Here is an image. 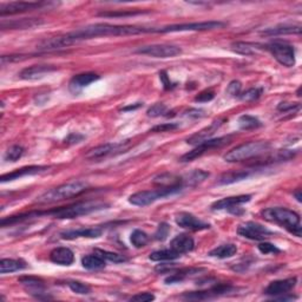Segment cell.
<instances>
[{
  "label": "cell",
  "mask_w": 302,
  "mask_h": 302,
  "mask_svg": "<svg viewBox=\"0 0 302 302\" xmlns=\"http://www.w3.org/2000/svg\"><path fill=\"white\" fill-rule=\"evenodd\" d=\"M143 33H157V27L98 23L79 28L77 31L70 32V33H66L64 36H58V37L45 39V41L38 44L37 49L41 51H54L92 38L111 37V36L119 37V36H136Z\"/></svg>",
  "instance_id": "cell-1"
},
{
  "label": "cell",
  "mask_w": 302,
  "mask_h": 302,
  "mask_svg": "<svg viewBox=\"0 0 302 302\" xmlns=\"http://www.w3.org/2000/svg\"><path fill=\"white\" fill-rule=\"evenodd\" d=\"M107 208H109V205L103 201H83L66 207H60V208L45 210V212H37L36 210V212L5 217L2 220V224L3 227H10V225L21 223V222L25 221H31L33 218H39L43 216H51L59 218V220H71V218H77L96 212H100V210Z\"/></svg>",
  "instance_id": "cell-2"
},
{
  "label": "cell",
  "mask_w": 302,
  "mask_h": 302,
  "mask_svg": "<svg viewBox=\"0 0 302 302\" xmlns=\"http://www.w3.org/2000/svg\"><path fill=\"white\" fill-rule=\"evenodd\" d=\"M87 188H89V183L85 181H70L68 183L58 185V187L44 192L37 198V203H39V205H50V203L61 202L65 201V199L77 197V196L82 195L83 192H85Z\"/></svg>",
  "instance_id": "cell-3"
},
{
  "label": "cell",
  "mask_w": 302,
  "mask_h": 302,
  "mask_svg": "<svg viewBox=\"0 0 302 302\" xmlns=\"http://www.w3.org/2000/svg\"><path fill=\"white\" fill-rule=\"evenodd\" d=\"M262 216L265 221L272 222L286 229L290 234L295 235L296 238H301L302 227L301 218L299 214H296L293 210L281 208V207H275V208H267L262 212Z\"/></svg>",
  "instance_id": "cell-4"
},
{
  "label": "cell",
  "mask_w": 302,
  "mask_h": 302,
  "mask_svg": "<svg viewBox=\"0 0 302 302\" xmlns=\"http://www.w3.org/2000/svg\"><path fill=\"white\" fill-rule=\"evenodd\" d=\"M271 149V143L268 142H249L239 145L224 155V159L229 163H236L242 161H248L250 158L260 157Z\"/></svg>",
  "instance_id": "cell-5"
},
{
  "label": "cell",
  "mask_w": 302,
  "mask_h": 302,
  "mask_svg": "<svg viewBox=\"0 0 302 302\" xmlns=\"http://www.w3.org/2000/svg\"><path fill=\"white\" fill-rule=\"evenodd\" d=\"M183 190V187L181 185H175V187H158L155 190H144L138 191L136 194H132L129 197L130 205L137 207H147L149 205L158 201V199L168 197L174 194H177Z\"/></svg>",
  "instance_id": "cell-6"
},
{
  "label": "cell",
  "mask_w": 302,
  "mask_h": 302,
  "mask_svg": "<svg viewBox=\"0 0 302 302\" xmlns=\"http://www.w3.org/2000/svg\"><path fill=\"white\" fill-rule=\"evenodd\" d=\"M265 49L283 66L293 68L295 65V49L290 44L281 41H275L265 45Z\"/></svg>",
  "instance_id": "cell-7"
},
{
  "label": "cell",
  "mask_w": 302,
  "mask_h": 302,
  "mask_svg": "<svg viewBox=\"0 0 302 302\" xmlns=\"http://www.w3.org/2000/svg\"><path fill=\"white\" fill-rule=\"evenodd\" d=\"M223 21L210 20L201 21V23H187V24H176L168 25V26L157 27V33H173V32H187V31H209L222 28L225 26Z\"/></svg>",
  "instance_id": "cell-8"
},
{
  "label": "cell",
  "mask_w": 302,
  "mask_h": 302,
  "mask_svg": "<svg viewBox=\"0 0 302 302\" xmlns=\"http://www.w3.org/2000/svg\"><path fill=\"white\" fill-rule=\"evenodd\" d=\"M231 140V136H223V137H218V138H210V140H207L202 143H199L196 145V148L194 150L187 152V154L183 155L181 157L180 161L181 162H191L196 159L197 157H201L202 155H205L207 151L212 150V149L215 148H221L223 147L224 144H227L229 141Z\"/></svg>",
  "instance_id": "cell-9"
},
{
  "label": "cell",
  "mask_w": 302,
  "mask_h": 302,
  "mask_svg": "<svg viewBox=\"0 0 302 302\" xmlns=\"http://www.w3.org/2000/svg\"><path fill=\"white\" fill-rule=\"evenodd\" d=\"M135 52L154 58H173L181 54L182 49L180 46L169 45V44H154V45L138 47Z\"/></svg>",
  "instance_id": "cell-10"
},
{
  "label": "cell",
  "mask_w": 302,
  "mask_h": 302,
  "mask_svg": "<svg viewBox=\"0 0 302 302\" xmlns=\"http://www.w3.org/2000/svg\"><path fill=\"white\" fill-rule=\"evenodd\" d=\"M252 199V195H240L232 196V197H225L214 202L210 209L213 212H220V210H227V212L234 214V215H241L245 210L239 208V206L248 203Z\"/></svg>",
  "instance_id": "cell-11"
},
{
  "label": "cell",
  "mask_w": 302,
  "mask_h": 302,
  "mask_svg": "<svg viewBox=\"0 0 302 302\" xmlns=\"http://www.w3.org/2000/svg\"><path fill=\"white\" fill-rule=\"evenodd\" d=\"M238 234L242 238L253 240V241H263V240L274 235V232L269 230L264 225L257 223V222L250 221L239 225Z\"/></svg>",
  "instance_id": "cell-12"
},
{
  "label": "cell",
  "mask_w": 302,
  "mask_h": 302,
  "mask_svg": "<svg viewBox=\"0 0 302 302\" xmlns=\"http://www.w3.org/2000/svg\"><path fill=\"white\" fill-rule=\"evenodd\" d=\"M49 3H42V2H12L2 4L0 6V16H12V14L24 13L27 11H33L42 9L44 6H49Z\"/></svg>",
  "instance_id": "cell-13"
},
{
  "label": "cell",
  "mask_w": 302,
  "mask_h": 302,
  "mask_svg": "<svg viewBox=\"0 0 302 302\" xmlns=\"http://www.w3.org/2000/svg\"><path fill=\"white\" fill-rule=\"evenodd\" d=\"M232 290H234V288L230 285H216L207 290L184 293L182 297L185 300H208L213 299V297L227 295V294L231 293Z\"/></svg>",
  "instance_id": "cell-14"
},
{
  "label": "cell",
  "mask_w": 302,
  "mask_h": 302,
  "mask_svg": "<svg viewBox=\"0 0 302 302\" xmlns=\"http://www.w3.org/2000/svg\"><path fill=\"white\" fill-rule=\"evenodd\" d=\"M129 145V141L119 142V143H107L99 147L92 149L86 154L87 159H100L108 156L119 154V152L124 151Z\"/></svg>",
  "instance_id": "cell-15"
},
{
  "label": "cell",
  "mask_w": 302,
  "mask_h": 302,
  "mask_svg": "<svg viewBox=\"0 0 302 302\" xmlns=\"http://www.w3.org/2000/svg\"><path fill=\"white\" fill-rule=\"evenodd\" d=\"M175 221H176L177 225H180L181 228L187 229V230H191V231L206 230V229L210 228L209 223L199 220L198 217H196L190 213L184 212V213L177 214L176 217H175Z\"/></svg>",
  "instance_id": "cell-16"
},
{
  "label": "cell",
  "mask_w": 302,
  "mask_h": 302,
  "mask_svg": "<svg viewBox=\"0 0 302 302\" xmlns=\"http://www.w3.org/2000/svg\"><path fill=\"white\" fill-rule=\"evenodd\" d=\"M296 278L276 280V281L269 283L267 288L264 289V294L265 295L273 296L274 299L282 295H287V294H289L290 290L296 286Z\"/></svg>",
  "instance_id": "cell-17"
},
{
  "label": "cell",
  "mask_w": 302,
  "mask_h": 302,
  "mask_svg": "<svg viewBox=\"0 0 302 302\" xmlns=\"http://www.w3.org/2000/svg\"><path fill=\"white\" fill-rule=\"evenodd\" d=\"M19 282L24 286V288L27 290V293L33 295L36 299H46V297L43 295L50 297L47 295V293H45V282H44L42 279L36 278V276H23V278L19 279Z\"/></svg>",
  "instance_id": "cell-18"
},
{
  "label": "cell",
  "mask_w": 302,
  "mask_h": 302,
  "mask_svg": "<svg viewBox=\"0 0 302 302\" xmlns=\"http://www.w3.org/2000/svg\"><path fill=\"white\" fill-rule=\"evenodd\" d=\"M103 234V228L97 225V227H89V228H78V229H71V230L61 231L59 234V238L61 240H76V239H97Z\"/></svg>",
  "instance_id": "cell-19"
},
{
  "label": "cell",
  "mask_w": 302,
  "mask_h": 302,
  "mask_svg": "<svg viewBox=\"0 0 302 302\" xmlns=\"http://www.w3.org/2000/svg\"><path fill=\"white\" fill-rule=\"evenodd\" d=\"M56 70L57 69L53 65H32L30 68H25L24 70H21L19 77L24 81H37Z\"/></svg>",
  "instance_id": "cell-20"
},
{
  "label": "cell",
  "mask_w": 302,
  "mask_h": 302,
  "mask_svg": "<svg viewBox=\"0 0 302 302\" xmlns=\"http://www.w3.org/2000/svg\"><path fill=\"white\" fill-rule=\"evenodd\" d=\"M50 166L46 165H30V166H24V168L17 169L12 173L5 174L3 175L2 178H0V182L2 183H6V182H11L14 180H19L21 177L25 176H32V175H37V174H42L44 172H46Z\"/></svg>",
  "instance_id": "cell-21"
},
{
  "label": "cell",
  "mask_w": 302,
  "mask_h": 302,
  "mask_svg": "<svg viewBox=\"0 0 302 302\" xmlns=\"http://www.w3.org/2000/svg\"><path fill=\"white\" fill-rule=\"evenodd\" d=\"M224 121L225 119H218V121H214L210 125L206 126L205 129L199 130L198 132H196L195 135H192V136L189 137L187 140V143L191 144V145H197L207 140H210L213 135L221 128V125L223 124Z\"/></svg>",
  "instance_id": "cell-22"
},
{
  "label": "cell",
  "mask_w": 302,
  "mask_h": 302,
  "mask_svg": "<svg viewBox=\"0 0 302 302\" xmlns=\"http://www.w3.org/2000/svg\"><path fill=\"white\" fill-rule=\"evenodd\" d=\"M44 24V21L39 18H23V19H14L10 21H2V28H11V30H27Z\"/></svg>",
  "instance_id": "cell-23"
},
{
  "label": "cell",
  "mask_w": 302,
  "mask_h": 302,
  "mask_svg": "<svg viewBox=\"0 0 302 302\" xmlns=\"http://www.w3.org/2000/svg\"><path fill=\"white\" fill-rule=\"evenodd\" d=\"M98 79H99V76L96 74H92V72L77 75L70 81L69 89H70L72 93H79L83 89H84V87L90 85L91 83L98 81Z\"/></svg>",
  "instance_id": "cell-24"
},
{
  "label": "cell",
  "mask_w": 302,
  "mask_h": 302,
  "mask_svg": "<svg viewBox=\"0 0 302 302\" xmlns=\"http://www.w3.org/2000/svg\"><path fill=\"white\" fill-rule=\"evenodd\" d=\"M50 260L59 265H71L75 261V254L66 247H58L50 253Z\"/></svg>",
  "instance_id": "cell-25"
},
{
  "label": "cell",
  "mask_w": 302,
  "mask_h": 302,
  "mask_svg": "<svg viewBox=\"0 0 302 302\" xmlns=\"http://www.w3.org/2000/svg\"><path fill=\"white\" fill-rule=\"evenodd\" d=\"M170 246H172V248L175 252L182 255V254H187L191 252V250L195 248V241L194 239L188 234H180L175 236L172 243H170Z\"/></svg>",
  "instance_id": "cell-26"
},
{
  "label": "cell",
  "mask_w": 302,
  "mask_h": 302,
  "mask_svg": "<svg viewBox=\"0 0 302 302\" xmlns=\"http://www.w3.org/2000/svg\"><path fill=\"white\" fill-rule=\"evenodd\" d=\"M252 175H253V172H250V170H241V172H232V173L223 174L220 177V180H218V184L227 185V184L236 183V182L247 180V178L252 176Z\"/></svg>",
  "instance_id": "cell-27"
},
{
  "label": "cell",
  "mask_w": 302,
  "mask_h": 302,
  "mask_svg": "<svg viewBox=\"0 0 302 302\" xmlns=\"http://www.w3.org/2000/svg\"><path fill=\"white\" fill-rule=\"evenodd\" d=\"M236 253H238V247L232 243H225L210 250L208 255L216 259H228V257L234 256Z\"/></svg>",
  "instance_id": "cell-28"
},
{
  "label": "cell",
  "mask_w": 302,
  "mask_h": 302,
  "mask_svg": "<svg viewBox=\"0 0 302 302\" xmlns=\"http://www.w3.org/2000/svg\"><path fill=\"white\" fill-rule=\"evenodd\" d=\"M262 35L264 36H282V35H300L301 33V26L296 25H281V26H276L272 28H267V30L262 31Z\"/></svg>",
  "instance_id": "cell-29"
},
{
  "label": "cell",
  "mask_w": 302,
  "mask_h": 302,
  "mask_svg": "<svg viewBox=\"0 0 302 302\" xmlns=\"http://www.w3.org/2000/svg\"><path fill=\"white\" fill-rule=\"evenodd\" d=\"M27 265L23 260H14V259H3L0 262V273L2 274H7V273H13L25 269Z\"/></svg>",
  "instance_id": "cell-30"
},
{
  "label": "cell",
  "mask_w": 302,
  "mask_h": 302,
  "mask_svg": "<svg viewBox=\"0 0 302 302\" xmlns=\"http://www.w3.org/2000/svg\"><path fill=\"white\" fill-rule=\"evenodd\" d=\"M82 265L87 271H99L105 267V260L99 255H85L82 257Z\"/></svg>",
  "instance_id": "cell-31"
},
{
  "label": "cell",
  "mask_w": 302,
  "mask_h": 302,
  "mask_svg": "<svg viewBox=\"0 0 302 302\" xmlns=\"http://www.w3.org/2000/svg\"><path fill=\"white\" fill-rule=\"evenodd\" d=\"M203 269H197V268H188V269H181L180 272L177 273H174L173 275L168 276L164 280V282L166 285H173V283H178V282H182L185 278H188V276L190 275H194V274H197Z\"/></svg>",
  "instance_id": "cell-32"
},
{
  "label": "cell",
  "mask_w": 302,
  "mask_h": 302,
  "mask_svg": "<svg viewBox=\"0 0 302 302\" xmlns=\"http://www.w3.org/2000/svg\"><path fill=\"white\" fill-rule=\"evenodd\" d=\"M209 177V173L205 172V170H194L190 174H188L187 176L183 177L185 187L189 185V187H196V185L202 183L206 178Z\"/></svg>",
  "instance_id": "cell-33"
},
{
  "label": "cell",
  "mask_w": 302,
  "mask_h": 302,
  "mask_svg": "<svg viewBox=\"0 0 302 302\" xmlns=\"http://www.w3.org/2000/svg\"><path fill=\"white\" fill-rule=\"evenodd\" d=\"M180 256H181L180 254L175 252L173 248H169V249H162V250H157V252L151 253L150 256H149V259L155 262H162V261L176 260Z\"/></svg>",
  "instance_id": "cell-34"
},
{
  "label": "cell",
  "mask_w": 302,
  "mask_h": 302,
  "mask_svg": "<svg viewBox=\"0 0 302 302\" xmlns=\"http://www.w3.org/2000/svg\"><path fill=\"white\" fill-rule=\"evenodd\" d=\"M239 126L242 130H253L262 126L261 121L255 116L252 115H242L239 118Z\"/></svg>",
  "instance_id": "cell-35"
},
{
  "label": "cell",
  "mask_w": 302,
  "mask_h": 302,
  "mask_svg": "<svg viewBox=\"0 0 302 302\" xmlns=\"http://www.w3.org/2000/svg\"><path fill=\"white\" fill-rule=\"evenodd\" d=\"M130 241L132 243L135 248H143V247L147 246L148 242L150 241V238H149V235L145 231L136 229V230L131 232Z\"/></svg>",
  "instance_id": "cell-36"
},
{
  "label": "cell",
  "mask_w": 302,
  "mask_h": 302,
  "mask_svg": "<svg viewBox=\"0 0 302 302\" xmlns=\"http://www.w3.org/2000/svg\"><path fill=\"white\" fill-rule=\"evenodd\" d=\"M254 46L255 45H253V44H249V43L238 42L232 44L231 50L239 54H243V56H252L254 51H255L254 50Z\"/></svg>",
  "instance_id": "cell-37"
},
{
  "label": "cell",
  "mask_w": 302,
  "mask_h": 302,
  "mask_svg": "<svg viewBox=\"0 0 302 302\" xmlns=\"http://www.w3.org/2000/svg\"><path fill=\"white\" fill-rule=\"evenodd\" d=\"M96 252L98 253V255L103 257L104 260H109L114 262V263H123V262L128 261V259H126L125 256L121 255V254L108 252V250H103V249H96Z\"/></svg>",
  "instance_id": "cell-38"
},
{
  "label": "cell",
  "mask_w": 302,
  "mask_h": 302,
  "mask_svg": "<svg viewBox=\"0 0 302 302\" xmlns=\"http://www.w3.org/2000/svg\"><path fill=\"white\" fill-rule=\"evenodd\" d=\"M66 285L69 286V288H70L72 292L76 294H79V295H87V294L91 293L90 286H87L84 282L69 281Z\"/></svg>",
  "instance_id": "cell-39"
},
{
  "label": "cell",
  "mask_w": 302,
  "mask_h": 302,
  "mask_svg": "<svg viewBox=\"0 0 302 302\" xmlns=\"http://www.w3.org/2000/svg\"><path fill=\"white\" fill-rule=\"evenodd\" d=\"M23 155H24V148L20 147V145H13V147H11L9 150L6 151L4 158H5V161L7 162H16Z\"/></svg>",
  "instance_id": "cell-40"
},
{
  "label": "cell",
  "mask_w": 302,
  "mask_h": 302,
  "mask_svg": "<svg viewBox=\"0 0 302 302\" xmlns=\"http://www.w3.org/2000/svg\"><path fill=\"white\" fill-rule=\"evenodd\" d=\"M261 94H262V89H260V87H252V89L247 90L246 92L240 94L239 98L243 102H254L259 99Z\"/></svg>",
  "instance_id": "cell-41"
},
{
  "label": "cell",
  "mask_w": 302,
  "mask_h": 302,
  "mask_svg": "<svg viewBox=\"0 0 302 302\" xmlns=\"http://www.w3.org/2000/svg\"><path fill=\"white\" fill-rule=\"evenodd\" d=\"M147 114L149 117H161V116H165V114H168V108L162 103H156L151 108H149Z\"/></svg>",
  "instance_id": "cell-42"
},
{
  "label": "cell",
  "mask_w": 302,
  "mask_h": 302,
  "mask_svg": "<svg viewBox=\"0 0 302 302\" xmlns=\"http://www.w3.org/2000/svg\"><path fill=\"white\" fill-rule=\"evenodd\" d=\"M169 232H170L169 224L161 223L158 225L157 230H156V232L154 234V238L155 240H157V241H164V240L168 238Z\"/></svg>",
  "instance_id": "cell-43"
},
{
  "label": "cell",
  "mask_w": 302,
  "mask_h": 302,
  "mask_svg": "<svg viewBox=\"0 0 302 302\" xmlns=\"http://www.w3.org/2000/svg\"><path fill=\"white\" fill-rule=\"evenodd\" d=\"M257 248H259L260 252L262 254H280L281 253V250H280L278 247L275 245H273V243H269V242H261L259 246H257Z\"/></svg>",
  "instance_id": "cell-44"
},
{
  "label": "cell",
  "mask_w": 302,
  "mask_h": 302,
  "mask_svg": "<svg viewBox=\"0 0 302 302\" xmlns=\"http://www.w3.org/2000/svg\"><path fill=\"white\" fill-rule=\"evenodd\" d=\"M180 128V124L177 123H163V124L156 125L151 129L152 132H169V131H174Z\"/></svg>",
  "instance_id": "cell-45"
},
{
  "label": "cell",
  "mask_w": 302,
  "mask_h": 302,
  "mask_svg": "<svg viewBox=\"0 0 302 302\" xmlns=\"http://www.w3.org/2000/svg\"><path fill=\"white\" fill-rule=\"evenodd\" d=\"M241 89H242L241 82L232 81L229 83V85L227 86V93L231 97H239L240 94H241Z\"/></svg>",
  "instance_id": "cell-46"
},
{
  "label": "cell",
  "mask_w": 302,
  "mask_h": 302,
  "mask_svg": "<svg viewBox=\"0 0 302 302\" xmlns=\"http://www.w3.org/2000/svg\"><path fill=\"white\" fill-rule=\"evenodd\" d=\"M300 109L299 103H280L278 105V110L280 112H294Z\"/></svg>",
  "instance_id": "cell-47"
},
{
  "label": "cell",
  "mask_w": 302,
  "mask_h": 302,
  "mask_svg": "<svg viewBox=\"0 0 302 302\" xmlns=\"http://www.w3.org/2000/svg\"><path fill=\"white\" fill-rule=\"evenodd\" d=\"M155 295L151 293H138L136 295L131 296L130 301H137V302H149L154 301Z\"/></svg>",
  "instance_id": "cell-48"
},
{
  "label": "cell",
  "mask_w": 302,
  "mask_h": 302,
  "mask_svg": "<svg viewBox=\"0 0 302 302\" xmlns=\"http://www.w3.org/2000/svg\"><path fill=\"white\" fill-rule=\"evenodd\" d=\"M143 12L141 11H129V12H103L100 13V17H126V16H136Z\"/></svg>",
  "instance_id": "cell-49"
},
{
  "label": "cell",
  "mask_w": 302,
  "mask_h": 302,
  "mask_svg": "<svg viewBox=\"0 0 302 302\" xmlns=\"http://www.w3.org/2000/svg\"><path fill=\"white\" fill-rule=\"evenodd\" d=\"M214 97H215V93L213 91H203L198 96H196L195 100L199 102V103H207V102L213 100Z\"/></svg>",
  "instance_id": "cell-50"
},
{
  "label": "cell",
  "mask_w": 302,
  "mask_h": 302,
  "mask_svg": "<svg viewBox=\"0 0 302 302\" xmlns=\"http://www.w3.org/2000/svg\"><path fill=\"white\" fill-rule=\"evenodd\" d=\"M84 140V136L79 133H70L69 136L65 138V143L66 144H78Z\"/></svg>",
  "instance_id": "cell-51"
},
{
  "label": "cell",
  "mask_w": 302,
  "mask_h": 302,
  "mask_svg": "<svg viewBox=\"0 0 302 302\" xmlns=\"http://www.w3.org/2000/svg\"><path fill=\"white\" fill-rule=\"evenodd\" d=\"M159 78H161L163 85H164V87L166 90L173 89V87H175V84H173L172 81H170L168 75H166L165 72H161V74H159Z\"/></svg>",
  "instance_id": "cell-52"
},
{
  "label": "cell",
  "mask_w": 302,
  "mask_h": 302,
  "mask_svg": "<svg viewBox=\"0 0 302 302\" xmlns=\"http://www.w3.org/2000/svg\"><path fill=\"white\" fill-rule=\"evenodd\" d=\"M187 115L189 116V117L199 118V117H203V116H205V111L198 110V109H190V110L187 112Z\"/></svg>",
  "instance_id": "cell-53"
},
{
  "label": "cell",
  "mask_w": 302,
  "mask_h": 302,
  "mask_svg": "<svg viewBox=\"0 0 302 302\" xmlns=\"http://www.w3.org/2000/svg\"><path fill=\"white\" fill-rule=\"evenodd\" d=\"M142 105H143V103H135L132 105H128V107H124L121 109V111H131V110H137L138 108H141Z\"/></svg>",
  "instance_id": "cell-54"
},
{
  "label": "cell",
  "mask_w": 302,
  "mask_h": 302,
  "mask_svg": "<svg viewBox=\"0 0 302 302\" xmlns=\"http://www.w3.org/2000/svg\"><path fill=\"white\" fill-rule=\"evenodd\" d=\"M294 195H295V197H296L297 201L301 202V190H300V189H299V190H297V191L294 192Z\"/></svg>",
  "instance_id": "cell-55"
}]
</instances>
